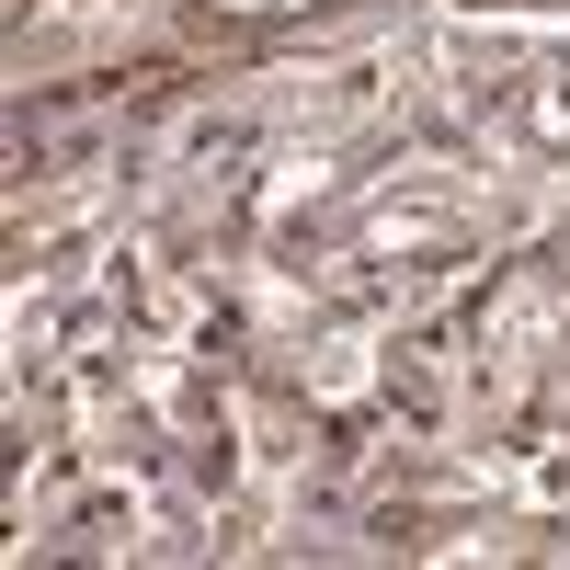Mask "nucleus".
Segmentation results:
<instances>
[{"label":"nucleus","mask_w":570,"mask_h":570,"mask_svg":"<svg viewBox=\"0 0 570 570\" xmlns=\"http://www.w3.org/2000/svg\"><path fill=\"white\" fill-rule=\"evenodd\" d=\"M23 559H570V58L365 35L12 126Z\"/></svg>","instance_id":"obj_1"}]
</instances>
